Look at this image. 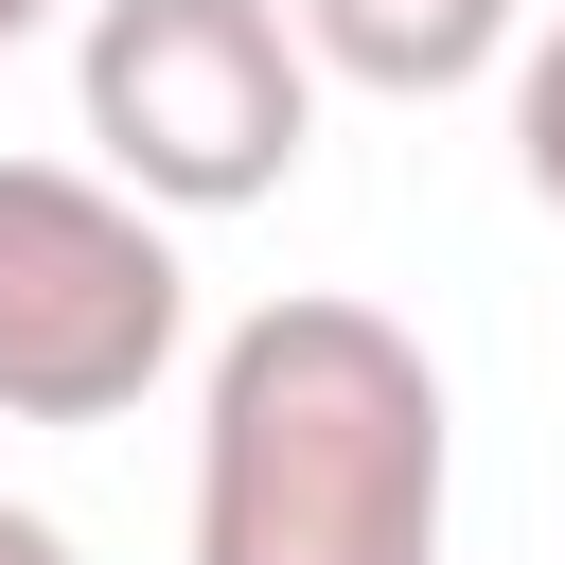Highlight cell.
<instances>
[{
	"label": "cell",
	"instance_id": "5",
	"mask_svg": "<svg viewBox=\"0 0 565 565\" xmlns=\"http://www.w3.org/2000/svg\"><path fill=\"white\" fill-rule=\"evenodd\" d=\"M512 159H530V194L565 212V18L512 53Z\"/></svg>",
	"mask_w": 565,
	"mask_h": 565
},
{
	"label": "cell",
	"instance_id": "1",
	"mask_svg": "<svg viewBox=\"0 0 565 565\" xmlns=\"http://www.w3.org/2000/svg\"><path fill=\"white\" fill-rule=\"evenodd\" d=\"M459 424L388 300H265L194 388V565H441Z\"/></svg>",
	"mask_w": 565,
	"mask_h": 565
},
{
	"label": "cell",
	"instance_id": "4",
	"mask_svg": "<svg viewBox=\"0 0 565 565\" xmlns=\"http://www.w3.org/2000/svg\"><path fill=\"white\" fill-rule=\"evenodd\" d=\"M282 18H300L318 71H353L388 106H441V88H477V71L530 53V0H282Z\"/></svg>",
	"mask_w": 565,
	"mask_h": 565
},
{
	"label": "cell",
	"instance_id": "7",
	"mask_svg": "<svg viewBox=\"0 0 565 565\" xmlns=\"http://www.w3.org/2000/svg\"><path fill=\"white\" fill-rule=\"evenodd\" d=\"M35 18H53V0H0V53H18V35H35Z\"/></svg>",
	"mask_w": 565,
	"mask_h": 565
},
{
	"label": "cell",
	"instance_id": "2",
	"mask_svg": "<svg viewBox=\"0 0 565 565\" xmlns=\"http://www.w3.org/2000/svg\"><path fill=\"white\" fill-rule=\"evenodd\" d=\"M71 106L88 177H124L141 212H265L318 141V53L282 0H88Z\"/></svg>",
	"mask_w": 565,
	"mask_h": 565
},
{
	"label": "cell",
	"instance_id": "6",
	"mask_svg": "<svg viewBox=\"0 0 565 565\" xmlns=\"http://www.w3.org/2000/svg\"><path fill=\"white\" fill-rule=\"evenodd\" d=\"M0 565H71V530H53V512H18V494H0Z\"/></svg>",
	"mask_w": 565,
	"mask_h": 565
},
{
	"label": "cell",
	"instance_id": "3",
	"mask_svg": "<svg viewBox=\"0 0 565 565\" xmlns=\"http://www.w3.org/2000/svg\"><path fill=\"white\" fill-rule=\"evenodd\" d=\"M194 335L177 212L88 159H0V424H124Z\"/></svg>",
	"mask_w": 565,
	"mask_h": 565
}]
</instances>
